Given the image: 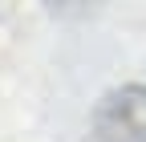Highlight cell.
Returning a JSON list of instances; mask_svg holds the SVG:
<instances>
[{"instance_id":"6da1fadb","label":"cell","mask_w":146,"mask_h":142,"mask_svg":"<svg viewBox=\"0 0 146 142\" xmlns=\"http://www.w3.org/2000/svg\"><path fill=\"white\" fill-rule=\"evenodd\" d=\"M94 138L98 142H146V90L142 85L114 90L98 102Z\"/></svg>"}]
</instances>
